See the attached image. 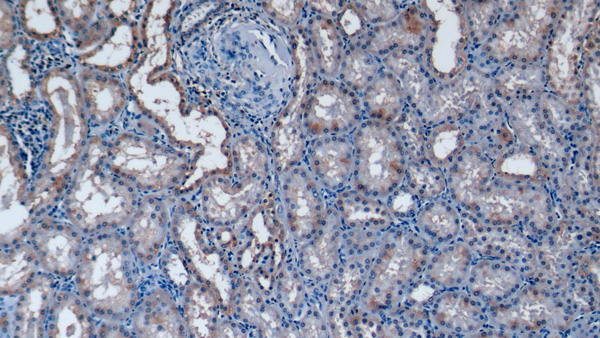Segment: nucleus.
<instances>
[{
	"instance_id": "f257e3e1",
	"label": "nucleus",
	"mask_w": 600,
	"mask_h": 338,
	"mask_svg": "<svg viewBox=\"0 0 600 338\" xmlns=\"http://www.w3.org/2000/svg\"><path fill=\"white\" fill-rule=\"evenodd\" d=\"M353 189L372 198L386 197L405 174L402 145L384 122L369 120L354 129Z\"/></svg>"
},
{
	"instance_id": "f03ea898",
	"label": "nucleus",
	"mask_w": 600,
	"mask_h": 338,
	"mask_svg": "<svg viewBox=\"0 0 600 338\" xmlns=\"http://www.w3.org/2000/svg\"><path fill=\"white\" fill-rule=\"evenodd\" d=\"M296 81L294 91L282 113L277 118L272 133V152L277 171L281 174L294 168L305 150L306 132L303 111L307 93L317 70L309 45L301 37L294 46Z\"/></svg>"
},
{
	"instance_id": "7ed1b4c3",
	"label": "nucleus",
	"mask_w": 600,
	"mask_h": 338,
	"mask_svg": "<svg viewBox=\"0 0 600 338\" xmlns=\"http://www.w3.org/2000/svg\"><path fill=\"white\" fill-rule=\"evenodd\" d=\"M362 105L356 92L339 80L324 78L309 89L303 111L306 134L342 135L356 128Z\"/></svg>"
},
{
	"instance_id": "20e7f679",
	"label": "nucleus",
	"mask_w": 600,
	"mask_h": 338,
	"mask_svg": "<svg viewBox=\"0 0 600 338\" xmlns=\"http://www.w3.org/2000/svg\"><path fill=\"white\" fill-rule=\"evenodd\" d=\"M282 201L287 227L298 241H309L324 224L325 208L309 172L292 168L284 173Z\"/></svg>"
},
{
	"instance_id": "39448f33",
	"label": "nucleus",
	"mask_w": 600,
	"mask_h": 338,
	"mask_svg": "<svg viewBox=\"0 0 600 338\" xmlns=\"http://www.w3.org/2000/svg\"><path fill=\"white\" fill-rule=\"evenodd\" d=\"M309 174L317 185L339 190L351 180L353 172V144L337 136L318 137L306 153Z\"/></svg>"
},
{
	"instance_id": "423d86ee",
	"label": "nucleus",
	"mask_w": 600,
	"mask_h": 338,
	"mask_svg": "<svg viewBox=\"0 0 600 338\" xmlns=\"http://www.w3.org/2000/svg\"><path fill=\"white\" fill-rule=\"evenodd\" d=\"M420 247L407 237L388 243L371 271V281L382 290H393L409 282L421 270Z\"/></svg>"
},
{
	"instance_id": "0eeeda50",
	"label": "nucleus",
	"mask_w": 600,
	"mask_h": 338,
	"mask_svg": "<svg viewBox=\"0 0 600 338\" xmlns=\"http://www.w3.org/2000/svg\"><path fill=\"white\" fill-rule=\"evenodd\" d=\"M311 54L316 69L327 79L338 76L344 53V40L328 16L316 14L308 21Z\"/></svg>"
},
{
	"instance_id": "6e6552de",
	"label": "nucleus",
	"mask_w": 600,
	"mask_h": 338,
	"mask_svg": "<svg viewBox=\"0 0 600 338\" xmlns=\"http://www.w3.org/2000/svg\"><path fill=\"white\" fill-rule=\"evenodd\" d=\"M262 183L260 179L242 180L236 187L220 182L208 193V210L213 218L220 221H233L251 210L260 199Z\"/></svg>"
},
{
	"instance_id": "1a4fd4ad",
	"label": "nucleus",
	"mask_w": 600,
	"mask_h": 338,
	"mask_svg": "<svg viewBox=\"0 0 600 338\" xmlns=\"http://www.w3.org/2000/svg\"><path fill=\"white\" fill-rule=\"evenodd\" d=\"M404 94L401 82L392 73H379L362 91V110L372 120L393 121L402 111Z\"/></svg>"
},
{
	"instance_id": "9d476101",
	"label": "nucleus",
	"mask_w": 600,
	"mask_h": 338,
	"mask_svg": "<svg viewBox=\"0 0 600 338\" xmlns=\"http://www.w3.org/2000/svg\"><path fill=\"white\" fill-rule=\"evenodd\" d=\"M333 220L325 227L322 225L301 254L304 272L315 280L329 277L338 265L340 241Z\"/></svg>"
},
{
	"instance_id": "9b49d317",
	"label": "nucleus",
	"mask_w": 600,
	"mask_h": 338,
	"mask_svg": "<svg viewBox=\"0 0 600 338\" xmlns=\"http://www.w3.org/2000/svg\"><path fill=\"white\" fill-rule=\"evenodd\" d=\"M338 215L344 223L357 229H382L390 220L388 210L377 200L356 190L339 194Z\"/></svg>"
},
{
	"instance_id": "f8f14e48",
	"label": "nucleus",
	"mask_w": 600,
	"mask_h": 338,
	"mask_svg": "<svg viewBox=\"0 0 600 338\" xmlns=\"http://www.w3.org/2000/svg\"><path fill=\"white\" fill-rule=\"evenodd\" d=\"M422 25L415 12L407 11L399 20L369 31L362 44L374 55L401 50V47L417 41Z\"/></svg>"
},
{
	"instance_id": "ddd939ff",
	"label": "nucleus",
	"mask_w": 600,
	"mask_h": 338,
	"mask_svg": "<svg viewBox=\"0 0 600 338\" xmlns=\"http://www.w3.org/2000/svg\"><path fill=\"white\" fill-rule=\"evenodd\" d=\"M491 174L490 165L475 152L466 153L459 160L451 176V188L464 203L478 201Z\"/></svg>"
},
{
	"instance_id": "4468645a",
	"label": "nucleus",
	"mask_w": 600,
	"mask_h": 338,
	"mask_svg": "<svg viewBox=\"0 0 600 338\" xmlns=\"http://www.w3.org/2000/svg\"><path fill=\"white\" fill-rule=\"evenodd\" d=\"M379 74L376 56L362 43L349 44L344 49L338 77L354 92H362Z\"/></svg>"
},
{
	"instance_id": "2eb2a0df",
	"label": "nucleus",
	"mask_w": 600,
	"mask_h": 338,
	"mask_svg": "<svg viewBox=\"0 0 600 338\" xmlns=\"http://www.w3.org/2000/svg\"><path fill=\"white\" fill-rule=\"evenodd\" d=\"M434 319L447 330L461 333L477 331L481 325L480 312L465 296L447 293L434 307Z\"/></svg>"
},
{
	"instance_id": "dca6fc26",
	"label": "nucleus",
	"mask_w": 600,
	"mask_h": 338,
	"mask_svg": "<svg viewBox=\"0 0 600 338\" xmlns=\"http://www.w3.org/2000/svg\"><path fill=\"white\" fill-rule=\"evenodd\" d=\"M471 259L470 250L465 245L450 246L433 258L427 277L443 287L458 285L468 277Z\"/></svg>"
},
{
	"instance_id": "f3484780",
	"label": "nucleus",
	"mask_w": 600,
	"mask_h": 338,
	"mask_svg": "<svg viewBox=\"0 0 600 338\" xmlns=\"http://www.w3.org/2000/svg\"><path fill=\"white\" fill-rule=\"evenodd\" d=\"M520 278L507 266L481 262L474 268L473 290L486 297H502L513 290Z\"/></svg>"
},
{
	"instance_id": "a211bd4d",
	"label": "nucleus",
	"mask_w": 600,
	"mask_h": 338,
	"mask_svg": "<svg viewBox=\"0 0 600 338\" xmlns=\"http://www.w3.org/2000/svg\"><path fill=\"white\" fill-rule=\"evenodd\" d=\"M235 171L242 180L260 179L267 171V155L252 137H243L234 145Z\"/></svg>"
},
{
	"instance_id": "6ab92c4d",
	"label": "nucleus",
	"mask_w": 600,
	"mask_h": 338,
	"mask_svg": "<svg viewBox=\"0 0 600 338\" xmlns=\"http://www.w3.org/2000/svg\"><path fill=\"white\" fill-rule=\"evenodd\" d=\"M419 227L439 242L454 237L459 230L457 214L443 204H435L426 208L419 215Z\"/></svg>"
},
{
	"instance_id": "aec40b11",
	"label": "nucleus",
	"mask_w": 600,
	"mask_h": 338,
	"mask_svg": "<svg viewBox=\"0 0 600 338\" xmlns=\"http://www.w3.org/2000/svg\"><path fill=\"white\" fill-rule=\"evenodd\" d=\"M462 143L460 128L445 124L431 133L426 145L427 155L434 163L444 164L459 152Z\"/></svg>"
},
{
	"instance_id": "412c9836",
	"label": "nucleus",
	"mask_w": 600,
	"mask_h": 338,
	"mask_svg": "<svg viewBox=\"0 0 600 338\" xmlns=\"http://www.w3.org/2000/svg\"><path fill=\"white\" fill-rule=\"evenodd\" d=\"M334 21L343 40L362 43L368 34V21L356 2H344Z\"/></svg>"
},
{
	"instance_id": "4be33fe9",
	"label": "nucleus",
	"mask_w": 600,
	"mask_h": 338,
	"mask_svg": "<svg viewBox=\"0 0 600 338\" xmlns=\"http://www.w3.org/2000/svg\"><path fill=\"white\" fill-rule=\"evenodd\" d=\"M304 5V2L299 1H270L262 3L263 9L269 16L287 26H292L299 20Z\"/></svg>"
},
{
	"instance_id": "5701e85b",
	"label": "nucleus",
	"mask_w": 600,
	"mask_h": 338,
	"mask_svg": "<svg viewBox=\"0 0 600 338\" xmlns=\"http://www.w3.org/2000/svg\"><path fill=\"white\" fill-rule=\"evenodd\" d=\"M500 168L503 174L510 177H530L537 172V162L530 154L513 153L502 160Z\"/></svg>"
},
{
	"instance_id": "b1692460",
	"label": "nucleus",
	"mask_w": 600,
	"mask_h": 338,
	"mask_svg": "<svg viewBox=\"0 0 600 338\" xmlns=\"http://www.w3.org/2000/svg\"><path fill=\"white\" fill-rule=\"evenodd\" d=\"M368 22H385L397 15V8L392 2H356Z\"/></svg>"
},
{
	"instance_id": "393cba45",
	"label": "nucleus",
	"mask_w": 600,
	"mask_h": 338,
	"mask_svg": "<svg viewBox=\"0 0 600 338\" xmlns=\"http://www.w3.org/2000/svg\"><path fill=\"white\" fill-rule=\"evenodd\" d=\"M343 5H344V2H338V1H319V2H309L308 3V6H310L312 9L318 11L319 14L328 16V17L336 16Z\"/></svg>"
}]
</instances>
